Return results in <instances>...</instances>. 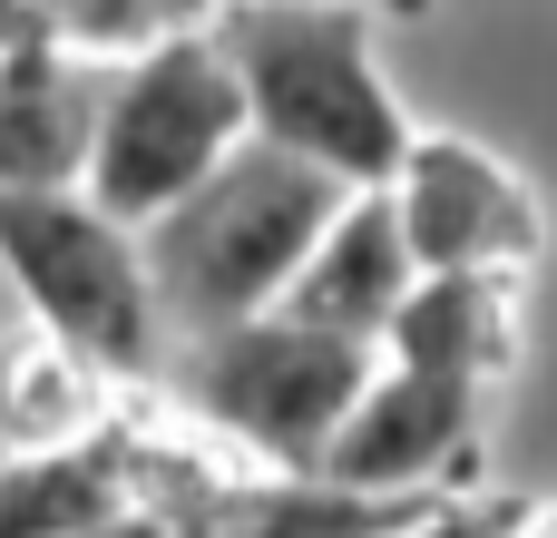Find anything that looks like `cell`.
Returning <instances> with one entry per match:
<instances>
[{"label": "cell", "mask_w": 557, "mask_h": 538, "mask_svg": "<svg viewBox=\"0 0 557 538\" xmlns=\"http://www.w3.org/2000/svg\"><path fill=\"white\" fill-rule=\"evenodd\" d=\"M382 363L401 372H431V382H470V392H499L519 363H529V304L519 284L499 274H421Z\"/></svg>", "instance_id": "cell-9"}, {"label": "cell", "mask_w": 557, "mask_h": 538, "mask_svg": "<svg viewBox=\"0 0 557 538\" xmlns=\"http://www.w3.org/2000/svg\"><path fill=\"white\" fill-rule=\"evenodd\" d=\"M529 538H557V500H539V519H529Z\"/></svg>", "instance_id": "cell-13"}, {"label": "cell", "mask_w": 557, "mask_h": 538, "mask_svg": "<svg viewBox=\"0 0 557 538\" xmlns=\"http://www.w3.org/2000/svg\"><path fill=\"white\" fill-rule=\"evenodd\" d=\"M392 216L411 235V265L421 274H499V284H529L548 265V206L539 186L460 137V127H421L401 176H392Z\"/></svg>", "instance_id": "cell-6"}, {"label": "cell", "mask_w": 557, "mask_h": 538, "mask_svg": "<svg viewBox=\"0 0 557 538\" xmlns=\"http://www.w3.org/2000/svg\"><path fill=\"white\" fill-rule=\"evenodd\" d=\"M117 382L69 353L59 333H39L29 314L0 333V461H49V451H78L117 421Z\"/></svg>", "instance_id": "cell-11"}, {"label": "cell", "mask_w": 557, "mask_h": 538, "mask_svg": "<svg viewBox=\"0 0 557 538\" xmlns=\"http://www.w3.org/2000/svg\"><path fill=\"white\" fill-rule=\"evenodd\" d=\"M108 59L78 49H0V186H78L98 127Z\"/></svg>", "instance_id": "cell-10"}, {"label": "cell", "mask_w": 557, "mask_h": 538, "mask_svg": "<svg viewBox=\"0 0 557 538\" xmlns=\"http://www.w3.org/2000/svg\"><path fill=\"white\" fill-rule=\"evenodd\" d=\"M255 137L245 118V88H235V59L215 39V20L196 29H166L127 59H108L98 78V127H88V176L78 196L117 225H157L166 206H186L235 147Z\"/></svg>", "instance_id": "cell-3"}, {"label": "cell", "mask_w": 557, "mask_h": 538, "mask_svg": "<svg viewBox=\"0 0 557 538\" xmlns=\"http://www.w3.org/2000/svg\"><path fill=\"white\" fill-rule=\"evenodd\" d=\"M480 451H490V392L382 363L372 392L352 402V421L333 431V451H323L313 480L343 490V500H401V510H431V500H470Z\"/></svg>", "instance_id": "cell-7"}, {"label": "cell", "mask_w": 557, "mask_h": 538, "mask_svg": "<svg viewBox=\"0 0 557 538\" xmlns=\"http://www.w3.org/2000/svg\"><path fill=\"white\" fill-rule=\"evenodd\" d=\"M166 372H176V412L215 451H235L245 470H274V480H313L323 451H333V431L372 392L382 353L333 343V333H313L294 314H264V323L176 343Z\"/></svg>", "instance_id": "cell-4"}, {"label": "cell", "mask_w": 557, "mask_h": 538, "mask_svg": "<svg viewBox=\"0 0 557 538\" xmlns=\"http://www.w3.org/2000/svg\"><path fill=\"white\" fill-rule=\"evenodd\" d=\"M215 39L235 59V88H245V118L264 147L323 167L352 196H392L421 127L372 49V10H352V0H215Z\"/></svg>", "instance_id": "cell-1"}, {"label": "cell", "mask_w": 557, "mask_h": 538, "mask_svg": "<svg viewBox=\"0 0 557 538\" xmlns=\"http://www.w3.org/2000/svg\"><path fill=\"white\" fill-rule=\"evenodd\" d=\"M529 519H539V500L490 490V500H441V510H421L401 538H529Z\"/></svg>", "instance_id": "cell-12"}, {"label": "cell", "mask_w": 557, "mask_h": 538, "mask_svg": "<svg viewBox=\"0 0 557 538\" xmlns=\"http://www.w3.org/2000/svg\"><path fill=\"white\" fill-rule=\"evenodd\" d=\"M0 274L20 314L88 353L108 382H147L166 363V314L137 255V225L98 216L78 186H0Z\"/></svg>", "instance_id": "cell-5"}, {"label": "cell", "mask_w": 557, "mask_h": 538, "mask_svg": "<svg viewBox=\"0 0 557 538\" xmlns=\"http://www.w3.org/2000/svg\"><path fill=\"white\" fill-rule=\"evenodd\" d=\"M411 284H421V265H411V235H401L392 196H352L333 216V235L313 245V265L294 274L284 314L313 323V333H333V343L382 353L392 323H401V304H411Z\"/></svg>", "instance_id": "cell-8"}, {"label": "cell", "mask_w": 557, "mask_h": 538, "mask_svg": "<svg viewBox=\"0 0 557 538\" xmlns=\"http://www.w3.org/2000/svg\"><path fill=\"white\" fill-rule=\"evenodd\" d=\"M352 10H431V0H352Z\"/></svg>", "instance_id": "cell-14"}, {"label": "cell", "mask_w": 557, "mask_h": 538, "mask_svg": "<svg viewBox=\"0 0 557 538\" xmlns=\"http://www.w3.org/2000/svg\"><path fill=\"white\" fill-rule=\"evenodd\" d=\"M343 206H352V186H333L323 167L245 137L186 206H166L137 235L157 314H166V343H206V333L284 314L294 274L313 265V245L333 235Z\"/></svg>", "instance_id": "cell-2"}]
</instances>
